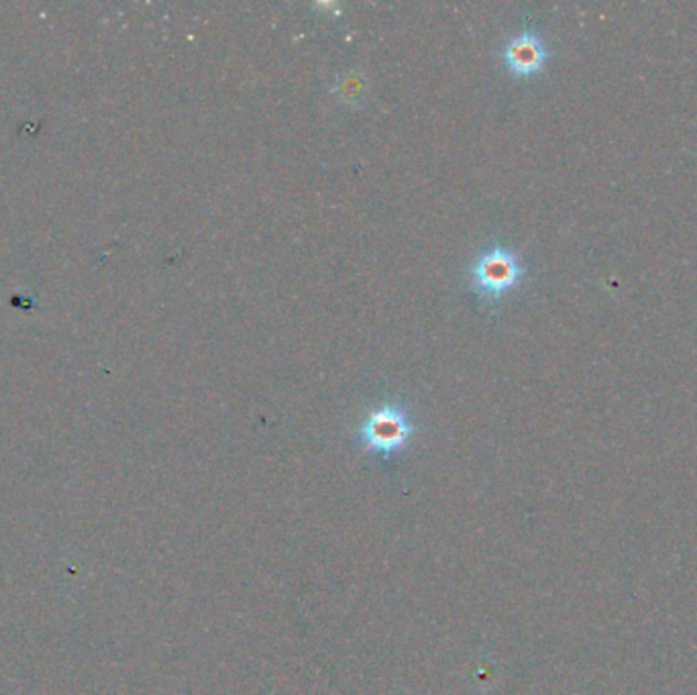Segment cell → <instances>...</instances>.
Segmentation results:
<instances>
[{
    "label": "cell",
    "instance_id": "cell-1",
    "mask_svg": "<svg viewBox=\"0 0 697 695\" xmlns=\"http://www.w3.org/2000/svg\"><path fill=\"white\" fill-rule=\"evenodd\" d=\"M524 276L519 253L495 245L473 262L470 269L471 290L490 303L502 300L506 294L519 288Z\"/></svg>",
    "mask_w": 697,
    "mask_h": 695
},
{
    "label": "cell",
    "instance_id": "cell-2",
    "mask_svg": "<svg viewBox=\"0 0 697 695\" xmlns=\"http://www.w3.org/2000/svg\"><path fill=\"white\" fill-rule=\"evenodd\" d=\"M417 432L404 406L381 405L369 412L359 429L361 444L371 453L392 456L404 449Z\"/></svg>",
    "mask_w": 697,
    "mask_h": 695
},
{
    "label": "cell",
    "instance_id": "cell-3",
    "mask_svg": "<svg viewBox=\"0 0 697 695\" xmlns=\"http://www.w3.org/2000/svg\"><path fill=\"white\" fill-rule=\"evenodd\" d=\"M546 60L549 50L545 39L531 31L510 39L502 50V62L514 76L529 78L539 74L545 68Z\"/></svg>",
    "mask_w": 697,
    "mask_h": 695
},
{
    "label": "cell",
    "instance_id": "cell-4",
    "mask_svg": "<svg viewBox=\"0 0 697 695\" xmlns=\"http://www.w3.org/2000/svg\"><path fill=\"white\" fill-rule=\"evenodd\" d=\"M368 89V78L363 76V74H359V72H349V74H345V76L337 80L332 92L337 94V99H339L342 104H347V106H359V104H363V101H366Z\"/></svg>",
    "mask_w": 697,
    "mask_h": 695
}]
</instances>
